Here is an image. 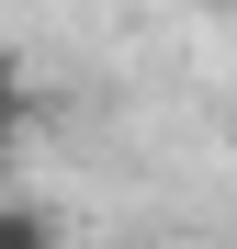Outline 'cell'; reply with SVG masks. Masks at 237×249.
<instances>
[{"instance_id":"1","label":"cell","mask_w":237,"mask_h":249,"mask_svg":"<svg viewBox=\"0 0 237 249\" xmlns=\"http://www.w3.org/2000/svg\"><path fill=\"white\" fill-rule=\"evenodd\" d=\"M0 249H57V215H34V204H0Z\"/></svg>"},{"instance_id":"2","label":"cell","mask_w":237,"mask_h":249,"mask_svg":"<svg viewBox=\"0 0 237 249\" xmlns=\"http://www.w3.org/2000/svg\"><path fill=\"white\" fill-rule=\"evenodd\" d=\"M12 113H23V79L0 68V159H12Z\"/></svg>"}]
</instances>
